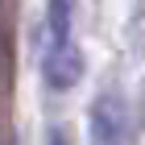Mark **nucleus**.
Returning a JSON list of instances; mask_svg holds the SVG:
<instances>
[{"label": "nucleus", "instance_id": "nucleus-4", "mask_svg": "<svg viewBox=\"0 0 145 145\" xmlns=\"http://www.w3.org/2000/svg\"><path fill=\"white\" fill-rule=\"evenodd\" d=\"M46 145H71V141H67V133H62V129H50V141H46Z\"/></svg>", "mask_w": 145, "mask_h": 145}, {"label": "nucleus", "instance_id": "nucleus-2", "mask_svg": "<svg viewBox=\"0 0 145 145\" xmlns=\"http://www.w3.org/2000/svg\"><path fill=\"white\" fill-rule=\"evenodd\" d=\"M42 79L50 91H71L83 79V54L75 42H46L42 54Z\"/></svg>", "mask_w": 145, "mask_h": 145}, {"label": "nucleus", "instance_id": "nucleus-3", "mask_svg": "<svg viewBox=\"0 0 145 145\" xmlns=\"http://www.w3.org/2000/svg\"><path fill=\"white\" fill-rule=\"evenodd\" d=\"M46 42H75V0H50L46 8Z\"/></svg>", "mask_w": 145, "mask_h": 145}, {"label": "nucleus", "instance_id": "nucleus-1", "mask_svg": "<svg viewBox=\"0 0 145 145\" xmlns=\"http://www.w3.org/2000/svg\"><path fill=\"white\" fill-rule=\"evenodd\" d=\"M87 129H91V145H129V112H124L120 95H95L87 112Z\"/></svg>", "mask_w": 145, "mask_h": 145}, {"label": "nucleus", "instance_id": "nucleus-5", "mask_svg": "<svg viewBox=\"0 0 145 145\" xmlns=\"http://www.w3.org/2000/svg\"><path fill=\"white\" fill-rule=\"evenodd\" d=\"M4 67H8V58H4V29H0V75H4Z\"/></svg>", "mask_w": 145, "mask_h": 145}]
</instances>
